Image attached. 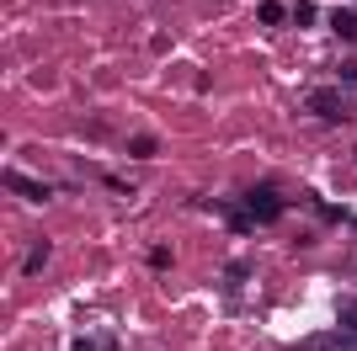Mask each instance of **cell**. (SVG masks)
<instances>
[{"instance_id":"obj_4","label":"cell","mask_w":357,"mask_h":351,"mask_svg":"<svg viewBox=\"0 0 357 351\" xmlns=\"http://www.w3.org/2000/svg\"><path fill=\"white\" fill-rule=\"evenodd\" d=\"M331 27H336V38H347V43H352V38H357V16H352V11H336V16H331Z\"/></svg>"},{"instance_id":"obj_5","label":"cell","mask_w":357,"mask_h":351,"mask_svg":"<svg viewBox=\"0 0 357 351\" xmlns=\"http://www.w3.org/2000/svg\"><path fill=\"white\" fill-rule=\"evenodd\" d=\"M342 330L357 336V298H342Z\"/></svg>"},{"instance_id":"obj_6","label":"cell","mask_w":357,"mask_h":351,"mask_svg":"<svg viewBox=\"0 0 357 351\" xmlns=\"http://www.w3.org/2000/svg\"><path fill=\"white\" fill-rule=\"evenodd\" d=\"M75 351H112V336H86V341H75Z\"/></svg>"},{"instance_id":"obj_9","label":"cell","mask_w":357,"mask_h":351,"mask_svg":"<svg viewBox=\"0 0 357 351\" xmlns=\"http://www.w3.org/2000/svg\"><path fill=\"white\" fill-rule=\"evenodd\" d=\"M336 346V336H314V341H304V351H331Z\"/></svg>"},{"instance_id":"obj_3","label":"cell","mask_w":357,"mask_h":351,"mask_svg":"<svg viewBox=\"0 0 357 351\" xmlns=\"http://www.w3.org/2000/svg\"><path fill=\"white\" fill-rule=\"evenodd\" d=\"M6 192H16V197H27V203H43L48 187H38V181H22L16 171H6Z\"/></svg>"},{"instance_id":"obj_8","label":"cell","mask_w":357,"mask_h":351,"mask_svg":"<svg viewBox=\"0 0 357 351\" xmlns=\"http://www.w3.org/2000/svg\"><path fill=\"white\" fill-rule=\"evenodd\" d=\"M43 261H48V245H38V250H32V256H27L22 266H27V272H43Z\"/></svg>"},{"instance_id":"obj_7","label":"cell","mask_w":357,"mask_h":351,"mask_svg":"<svg viewBox=\"0 0 357 351\" xmlns=\"http://www.w3.org/2000/svg\"><path fill=\"white\" fill-rule=\"evenodd\" d=\"M256 16H261V22H267V27H278V22H283V6H256Z\"/></svg>"},{"instance_id":"obj_1","label":"cell","mask_w":357,"mask_h":351,"mask_svg":"<svg viewBox=\"0 0 357 351\" xmlns=\"http://www.w3.org/2000/svg\"><path fill=\"white\" fill-rule=\"evenodd\" d=\"M245 208H251V219H278V208H283V197H278V187H251L245 192Z\"/></svg>"},{"instance_id":"obj_2","label":"cell","mask_w":357,"mask_h":351,"mask_svg":"<svg viewBox=\"0 0 357 351\" xmlns=\"http://www.w3.org/2000/svg\"><path fill=\"white\" fill-rule=\"evenodd\" d=\"M310 107H314L320 117H331V123H342V117H347V102H342V96H331V91H314Z\"/></svg>"}]
</instances>
